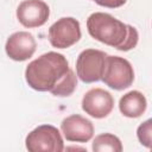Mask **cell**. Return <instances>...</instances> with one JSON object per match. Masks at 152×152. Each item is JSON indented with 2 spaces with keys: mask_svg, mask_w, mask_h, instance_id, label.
Wrapping results in <instances>:
<instances>
[{
  "mask_svg": "<svg viewBox=\"0 0 152 152\" xmlns=\"http://www.w3.org/2000/svg\"><path fill=\"white\" fill-rule=\"evenodd\" d=\"M25 145L30 152H62L64 150L61 132L52 125L36 127L27 134Z\"/></svg>",
  "mask_w": 152,
  "mask_h": 152,
  "instance_id": "4",
  "label": "cell"
},
{
  "mask_svg": "<svg viewBox=\"0 0 152 152\" xmlns=\"http://www.w3.org/2000/svg\"><path fill=\"white\" fill-rule=\"evenodd\" d=\"M27 84L37 91H50L55 96H70L77 87V77L64 55L50 51L33 59L25 70Z\"/></svg>",
  "mask_w": 152,
  "mask_h": 152,
  "instance_id": "1",
  "label": "cell"
},
{
  "mask_svg": "<svg viewBox=\"0 0 152 152\" xmlns=\"http://www.w3.org/2000/svg\"><path fill=\"white\" fill-rule=\"evenodd\" d=\"M81 39V26L72 17H64L53 23L49 28V42L53 48L66 49Z\"/></svg>",
  "mask_w": 152,
  "mask_h": 152,
  "instance_id": "6",
  "label": "cell"
},
{
  "mask_svg": "<svg viewBox=\"0 0 152 152\" xmlns=\"http://www.w3.org/2000/svg\"><path fill=\"white\" fill-rule=\"evenodd\" d=\"M87 28L94 39L119 51H129L138 44L139 33L137 28L108 13H91L87 19Z\"/></svg>",
  "mask_w": 152,
  "mask_h": 152,
  "instance_id": "2",
  "label": "cell"
},
{
  "mask_svg": "<svg viewBox=\"0 0 152 152\" xmlns=\"http://www.w3.org/2000/svg\"><path fill=\"white\" fill-rule=\"evenodd\" d=\"M101 80L106 86L114 90L127 89L134 81L133 66L124 57L107 55Z\"/></svg>",
  "mask_w": 152,
  "mask_h": 152,
  "instance_id": "3",
  "label": "cell"
},
{
  "mask_svg": "<svg viewBox=\"0 0 152 152\" xmlns=\"http://www.w3.org/2000/svg\"><path fill=\"white\" fill-rule=\"evenodd\" d=\"M50 15V8L43 0H24L17 8V18L19 23L27 27L43 26Z\"/></svg>",
  "mask_w": 152,
  "mask_h": 152,
  "instance_id": "8",
  "label": "cell"
},
{
  "mask_svg": "<svg viewBox=\"0 0 152 152\" xmlns=\"http://www.w3.org/2000/svg\"><path fill=\"white\" fill-rule=\"evenodd\" d=\"M151 132H152L151 119L142 122L137 129V135H138L139 141L141 142V145H144L147 148H151Z\"/></svg>",
  "mask_w": 152,
  "mask_h": 152,
  "instance_id": "13",
  "label": "cell"
},
{
  "mask_svg": "<svg viewBox=\"0 0 152 152\" xmlns=\"http://www.w3.org/2000/svg\"><path fill=\"white\" fill-rule=\"evenodd\" d=\"M95 1L97 5L102 6V7H107V8H118L121 7L126 4L127 0H93Z\"/></svg>",
  "mask_w": 152,
  "mask_h": 152,
  "instance_id": "14",
  "label": "cell"
},
{
  "mask_svg": "<svg viewBox=\"0 0 152 152\" xmlns=\"http://www.w3.org/2000/svg\"><path fill=\"white\" fill-rule=\"evenodd\" d=\"M36 48V39L31 33L26 31H18L7 38L5 51L11 59L15 62H24L33 56Z\"/></svg>",
  "mask_w": 152,
  "mask_h": 152,
  "instance_id": "9",
  "label": "cell"
},
{
  "mask_svg": "<svg viewBox=\"0 0 152 152\" xmlns=\"http://www.w3.org/2000/svg\"><path fill=\"white\" fill-rule=\"evenodd\" d=\"M147 107L145 95L139 90H131L121 96L119 101V109L126 118H139L141 116Z\"/></svg>",
  "mask_w": 152,
  "mask_h": 152,
  "instance_id": "11",
  "label": "cell"
},
{
  "mask_svg": "<svg viewBox=\"0 0 152 152\" xmlns=\"http://www.w3.org/2000/svg\"><path fill=\"white\" fill-rule=\"evenodd\" d=\"M61 129L68 141L87 142L94 135L93 122L80 114H72L63 119Z\"/></svg>",
  "mask_w": 152,
  "mask_h": 152,
  "instance_id": "10",
  "label": "cell"
},
{
  "mask_svg": "<svg viewBox=\"0 0 152 152\" xmlns=\"http://www.w3.org/2000/svg\"><path fill=\"white\" fill-rule=\"evenodd\" d=\"M107 53L96 49L83 50L76 61L77 77L84 83L97 82L102 78Z\"/></svg>",
  "mask_w": 152,
  "mask_h": 152,
  "instance_id": "5",
  "label": "cell"
},
{
  "mask_svg": "<svg viewBox=\"0 0 152 152\" xmlns=\"http://www.w3.org/2000/svg\"><path fill=\"white\" fill-rule=\"evenodd\" d=\"M94 152H121L122 151V144L121 140L112 134V133H102L95 137L91 146Z\"/></svg>",
  "mask_w": 152,
  "mask_h": 152,
  "instance_id": "12",
  "label": "cell"
},
{
  "mask_svg": "<svg viewBox=\"0 0 152 152\" xmlns=\"http://www.w3.org/2000/svg\"><path fill=\"white\" fill-rule=\"evenodd\" d=\"M114 108V99L112 94L102 88H93L88 90L82 99V109L86 114L103 119L108 116Z\"/></svg>",
  "mask_w": 152,
  "mask_h": 152,
  "instance_id": "7",
  "label": "cell"
}]
</instances>
